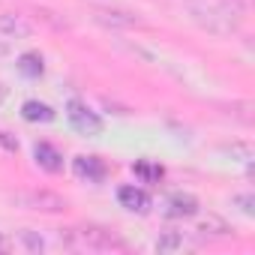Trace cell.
Instances as JSON below:
<instances>
[{
  "mask_svg": "<svg viewBox=\"0 0 255 255\" xmlns=\"http://www.w3.org/2000/svg\"><path fill=\"white\" fill-rule=\"evenodd\" d=\"M186 6L210 33H234L243 21V6L237 0H186Z\"/></svg>",
  "mask_w": 255,
  "mask_h": 255,
  "instance_id": "obj_1",
  "label": "cell"
},
{
  "mask_svg": "<svg viewBox=\"0 0 255 255\" xmlns=\"http://www.w3.org/2000/svg\"><path fill=\"white\" fill-rule=\"evenodd\" d=\"M66 243L84 246V249H126V243L117 234H111L105 228H93V225H87V228H69L66 231Z\"/></svg>",
  "mask_w": 255,
  "mask_h": 255,
  "instance_id": "obj_2",
  "label": "cell"
},
{
  "mask_svg": "<svg viewBox=\"0 0 255 255\" xmlns=\"http://www.w3.org/2000/svg\"><path fill=\"white\" fill-rule=\"evenodd\" d=\"M66 117H69V126L75 132H81V135H102V129H105L102 117L93 108H87L81 99H69L66 102Z\"/></svg>",
  "mask_w": 255,
  "mask_h": 255,
  "instance_id": "obj_3",
  "label": "cell"
},
{
  "mask_svg": "<svg viewBox=\"0 0 255 255\" xmlns=\"http://www.w3.org/2000/svg\"><path fill=\"white\" fill-rule=\"evenodd\" d=\"M72 171L81 177V180H87V183H102L105 177H108V165H105V159H99V156H87V153H81V156H75L72 159Z\"/></svg>",
  "mask_w": 255,
  "mask_h": 255,
  "instance_id": "obj_4",
  "label": "cell"
},
{
  "mask_svg": "<svg viewBox=\"0 0 255 255\" xmlns=\"http://www.w3.org/2000/svg\"><path fill=\"white\" fill-rule=\"evenodd\" d=\"M18 201H21L24 207H30V210H42V213H60V210H66V201H63L60 195L48 192V189L24 192V195H18Z\"/></svg>",
  "mask_w": 255,
  "mask_h": 255,
  "instance_id": "obj_5",
  "label": "cell"
},
{
  "mask_svg": "<svg viewBox=\"0 0 255 255\" xmlns=\"http://www.w3.org/2000/svg\"><path fill=\"white\" fill-rule=\"evenodd\" d=\"M117 201L129 213H147L150 210V195L144 189H138V186H120L117 189Z\"/></svg>",
  "mask_w": 255,
  "mask_h": 255,
  "instance_id": "obj_6",
  "label": "cell"
},
{
  "mask_svg": "<svg viewBox=\"0 0 255 255\" xmlns=\"http://www.w3.org/2000/svg\"><path fill=\"white\" fill-rule=\"evenodd\" d=\"M33 159H36V165H39L42 171H48V174L63 171V156H60V150H57L54 144H48V141H39V144L33 147Z\"/></svg>",
  "mask_w": 255,
  "mask_h": 255,
  "instance_id": "obj_7",
  "label": "cell"
},
{
  "mask_svg": "<svg viewBox=\"0 0 255 255\" xmlns=\"http://www.w3.org/2000/svg\"><path fill=\"white\" fill-rule=\"evenodd\" d=\"M171 219H192L198 216V198L189 195V192H174L168 198V210H165Z\"/></svg>",
  "mask_w": 255,
  "mask_h": 255,
  "instance_id": "obj_8",
  "label": "cell"
},
{
  "mask_svg": "<svg viewBox=\"0 0 255 255\" xmlns=\"http://www.w3.org/2000/svg\"><path fill=\"white\" fill-rule=\"evenodd\" d=\"M21 117H24L27 123H51V120L57 117V111H54L51 105L39 102V99H27V102L21 105Z\"/></svg>",
  "mask_w": 255,
  "mask_h": 255,
  "instance_id": "obj_9",
  "label": "cell"
},
{
  "mask_svg": "<svg viewBox=\"0 0 255 255\" xmlns=\"http://www.w3.org/2000/svg\"><path fill=\"white\" fill-rule=\"evenodd\" d=\"M132 171H135V177L141 183H159L165 177V168L159 162H153V159H135L132 162Z\"/></svg>",
  "mask_w": 255,
  "mask_h": 255,
  "instance_id": "obj_10",
  "label": "cell"
},
{
  "mask_svg": "<svg viewBox=\"0 0 255 255\" xmlns=\"http://www.w3.org/2000/svg\"><path fill=\"white\" fill-rule=\"evenodd\" d=\"M18 72L27 75V78H42V72H45V60H42V54H36V51H24V54L18 57Z\"/></svg>",
  "mask_w": 255,
  "mask_h": 255,
  "instance_id": "obj_11",
  "label": "cell"
},
{
  "mask_svg": "<svg viewBox=\"0 0 255 255\" xmlns=\"http://www.w3.org/2000/svg\"><path fill=\"white\" fill-rule=\"evenodd\" d=\"M99 21L105 24H123V27H141V21L135 15H126V12H96Z\"/></svg>",
  "mask_w": 255,
  "mask_h": 255,
  "instance_id": "obj_12",
  "label": "cell"
},
{
  "mask_svg": "<svg viewBox=\"0 0 255 255\" xmlns=\"http://www.w3.org/2000/svg\"><path fill=\"white\" fill-rule=\"evenodd\" d=\"M0 30H3V33H15V36H27L30 33V27L21 21V18H12V15H0Z\"/></svg>",
  "mask_w": 255,
  "mask_h": 255,
  "instance_id": "obj_13",
  "label": "cell"
},
{
  "mask_svg": "<svg viewBox=\"0 0 255 255\" xmlns=\"http://www.w3.org/2000/svg\"><path fill=\"white\" fill-rule=\"evenodd\" d=\"M198 231H204V234H207V231H210V234H228V225H225L219 216H207V219L198 225Z\"/></svg>",
  "mask_w": 255,
  "mask_h": 255,
  "instance_id": "obj_14",
  "label": "cell"
},
{
  "mask_svg": "<svg viewBox=\"0 0 255 255\" xmlns=\"http://www.w3.org/2000/svg\"><path fill=\"white\" fill-rule=\"evenodd\" d=\"M180 243H183V237H180L177 231H168L165 237H159V243H156V249H159V252H171V249H177Z\"/></svg>",
  "mask_w": 255,
  "mask_h": 255,
  "instance_id": "obj_15",
  "label": "cell"
},
{
  "mask_svg": "<svg viewBox=\"0 0 255 255\" xmlns=\"http://www.w3.org/2000/svg\"><path fill=\"white\" fill-rule=\"evenodd\" d=\"M0 150H6V153H18V138L0 129Z\"/></svg>",
  "mask_w": 255,
  "mask_h": 255,
  "instance_id": "obj_16",
  "label": "cell"
},
{
  "mask_svg": "<svg viewBox=\"0 0 255 255\" xmlns=\"http://www.w3.org/2000/svg\"><path fill=\"white\" fill-rule=\"evenodd\" d=\"M21 237H24V243H27L30 252H39L42 249V237H36L33 231H21Z\"/></svg>",
  "mask_w": 255,
  "mask_h": 255,
  "instance_id": "obj_17",
  "label": "cell"
},
{
  "mask_svg": "<svg viewBox=\"0 0 255 255\" xmlns=\"http://www.w3.org/2000/svg\"><path fill=\"white\" fill-rule=\"evenodd\" d=\"M234 201L243 207V213H249V216H252V195H237Z\"/></svg>",
  "mask_w": 255,
  "mask_h": 255,
  "instance_id": "obj_18",
  "label": "cell"
},
{
  "mask_svg": "<svg viewBox=\"0 0 255 255\" xmlns=\"http://www.w3.org/2000/svg\"><path fill=\"white\" fill-rule=\"evenodd\" d=\"M9 249H12L9 237H3V234H0V255H3V252H9Z\"/></svg>",
  "mask_w": 255,
  "mask_h": 255,
  "instance_id": "obj_19",
  "label": "cell"
},
{
  "mask_svg": "<svg viewBox=\"0 0 255 255\" xmlns=\"http://www.w3.org/2000/svg\"><path fill=\"white\" fill-rule=\"evenodd\" d=\"M0 54H6V45H0Z\"/></svg>",
  "mask_w": 255,
  "mask_h": 255,
  "instance_id": "obj_20",
  "label": "cell"
}]
</instances>
